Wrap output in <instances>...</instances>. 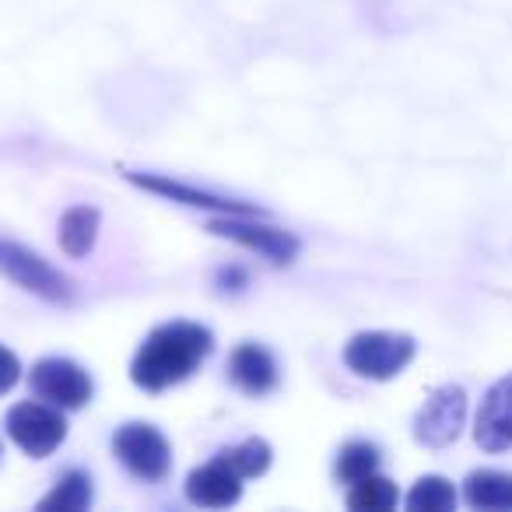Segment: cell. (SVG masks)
<instances>
[{
  "mask_svg": "<svg viewBox=\"0 0 512 512\" xmlns=\"http://www.w3.org/2000/svg\"><path fill=\"white\" fill-rule=\"evenodd\" d=\"M214 337L200 323H165V327L151 330L148 341L141 344V351L134 355L130 365V379H134L141 390L162 393L169 386L183 383L186 376L197 372V365L211 355Z\"/></svg>",
  "mask_w": 512,
  "mask_h": 512,
  "instance_id": "obj_1",
  "label": "cell"
},
{
  "mask_svg": "<svg viewBox=\"0 0 512 512\" xmlns=\"http://www.w3.org/2000/svg\"><path fill=\"white\" fill-rule=\"evenodd\" d=\"M414 351H418L414 337L386 334V330H365V334H355L344 344V365L355 376L386 383V379L400 376L411 365Z\"/></svg>",
  "mask_w": 512,
  "mask_h": 512,
  "instance_id": "obj_2",
  "label": "cell"
},
{
  "mask_svg": "<svg viewBox=\"0 0 512 512\" xmlns=\"http://www.w3.org/2000/svg\"><path fill=\"white\" fill-rule=\"evenodd\" d=\"M0 274L8 281H15L18 288L39 295L43 302H53V306H64V302L74 299V285L39 253H32L29 246L11 239H0Z\"/></svg>",
  "mask_w": 512,
  "mask_h": 512,
  "instance_id": "obj_3",
  "label": "cell"
},
{
  "mask_svg": "<svg viewBox=\"0 0 512 512\" xmlns=\"http://www.w3.org/2000/svg\"><path fill=\"white\" fill-rule=\"evenodd\" d=\"M260 218L264 214H218L207 225V232L221 235L228 242H239L242 249H253L264 260H271L274 267H288L299 256V239L292 232H285V228L267 225Z\"/></svg>",
  "mask_w": 512,
  "mask_h": 512,
  "instance_id": "obj_4",
  "label": "cell"
},
{
  "mask_svg": "<svg viewBox=\"0 0 512 512\" xmlns=\"http://www.w3.org/2000/svg\"><path fill=\"white\" fill-rule=\"evenodd\" d=\"M113 453L141 481H165L172 470L169 439L148 421H130L113 435Z\"/></svg>",
  "mask_w": 512,
  "mask_h": 512,
  "instance_id": "obj_5",
  "label": "cell"
},
{
  "mask_svg": "<svg viewBox=\"0 0 512 512\" xmlns=\"http://www.w3.org/2000/svg\"><path fill=\"white\" fill-rule=\"evenodd\" d=\"M8 435L22 453L43 460L67 439V421L60 407L46 400H25L8 411Z\"/></svg>",
  "mask_w": 512,
  "mask_h": 512,
  "instance_id": "obj_6",
  "label": "cell"
},
{
  "mask_svg": "<svg viewBox=\"0 0 512 512\" xmlns=\"http://www.w3.org/2000/svg\"><path fill=\"white\" fill-rule=\"evenodd\" d=\"M29 386L39 400L60 407V411H78L95 393L92 376L71 358H43V362H36L29 372Z\"/></svg>",
  "mask_w": 512,
  "mask_h": 512,
  "instance_id": "obj_7",
  "label": "cell"
},
{
  "mask_svg": "<svg viewBox=\"0 0 512 512\" xmlns=\"http://www.w3.org/2000/svg\"><path fill=\"white\" fill-rule=\"evenodd\" d=\"M463 418H467V393L460 386L446 383L425 400V407L414 418V439L432 449H442L460 439Z\"/></svg>",
  "mask_w": 512,
  "mask_h": 512,
  "instance_id": "obj_8",
  "label": "cell"
},
{
  "mask_svg": "<svg viewBox=\"0 0 512 512\" xmlns=\"http://www.w3.org/2000/svg\"><path fill=\"white\" fill-rule=\"evenodd\" d=\"M127 179L141 190L155 193V197H165L172 204L183 207H197V211H214V214H264L256 204H246V200L225 197V193L204 190V186L183 183V179L172 176H158V172H127Z\"/></svg>",
  "mask_w": 512,
  "mask_h": 512,
  "instance_id": "obj_9",
  "label": "cell"
},
{
  "mask_svg": "<svg viewBox=\"0 0 512 512\" xmlns=\"http://www.w3.org/2000/svg\"><path fill=\"white\" fill-rule=\"evenodd\" d=\"M474 439L484 453H505L512 449V372L502 376L481 400L474 421Z\"/></svg>",
  "mask_w": 512,
  "mask_h": 512,
  "instance_id": "obj_10",
  "label": "cell"
},
{
  "mask_svg": "<svg viewBox=\"0 0 512 512\" xmlns=\"http://www.w3.org/2000/svg\"><path fill=\"white\" fill-rule=\"evenodd\" d=\"M239 495H242V474L225 456L204 463V467H197L186 477V498L193 505H204V509H228V505L239 502Z\"/></svg>",
  "mask_w": 512,
  "mask_h": 512,
  "instance_id": "obj_11",
  "label": "cell"
},
{
  "mask_svg": "<svg viewBox=\"0 0 512 512\" xmlns=\"http://www.w3.org/2000/svg\"><path fill=\"white\" fill-rule=\"evenodd\" d=\"M228 379L249 397H264V393L278 390L281 369L274 355L260 344H239L228 358Z\"/></svg>",
  "mask_w": 512,
  "mask_h": 512,
  "instance_id": "obj_12",
  "label": "cell"
},
{
  "mask_svg": "<svg viewBox=\"0 0 512 512\" xmlns=\"http://www.w3.org/2000/svg\"><path fill=\"white\" fill-rule=\"evenodd\" d=\"M463 498L470 509L512 512V474L505 470H474L463 481Z\"/></svg>",
  "mask_w": 512,
  "mask_h": 512,
  "instance_id": "obj_13",
  "label": "cell"
},
{
  "mask_svg": "<svg viewBox=\"0 0 512 512\" xmlns=\"http://www.w3.org/2000/svg\"><path fill=\"white\" fill-rule=\"evenodd\" d=\"M99 239V211L92 204H78L60 218V249L74 260L88 256Z\"/></svg>",
  "mask_w": 512,
  "mask_h": 512,
  "instance_id": "obj_14",
  "label": "cell"
},
{
  "mask_svg": "<svg viewBox=\"0 0 512 512\" xmlns=\"http://www.w3.org/2000/svg\"><path fill=\"white\" fill-rule=\"evenodd\" d=\"M92 505V477L85 470H71L57 481V488L39 502L43 512H81Z\"/></svg>",
  "mask_w": 512,
  "mask_h": 512,
  "instance_id": "obj_15",
  "label": "cell"
},
{
  "mask_svg": "<svg viewBox=\"0 0 512 512\" xmlns=\"http://www.w3.org/2000/svg\"><path fill=\"white\" fill-rule=\"evenodd\" d=\"M397 484L390 477H379V474H369L362 481L351 484V495H348V505L355 512H386L397 505Z\"/></svg>",
  "mask_w": 512,
  "mask_h": 512,
  "instance_id": "obj_16",
  "label": "cell"
},
{
  "mask_svg": "<svg viewBox=\"0 0 512 512\" xmlns=\"http://www.w3.org/2000/svg\"><path fill=\"white\" fill-rule=\"evenodd\" d=\"M404 505L411 512H446V509H453V505H456V491H453V484H449L446 477L428 474V477H421V481L414 484Z\"/></svg>",
  "mask_w": 512,
  "mask_h": 512,
  "instance_id": "obj_17",
  "label": "cell"
},
{
  "mask_svg": "<svg viewBox=\"0 0 512 512\" xmlns=\"http://www.w3.org/2000/svg\"><path fill=\"white\" fill-rule=\"evenodd\" d=\"M376 467H379V449L372 442H348L341 449V456H337V477L348 484L376 474Z\"/></svg>",
  "mask_w": 512,
  "mask_h": 512,
  "instance_id": "obj_18",
  "label": "cell"
},
{
  "mask_svg": "<svg viewBox=\"0 0 512 512\" xmlns=\"http://www.w3.org/2000/svg\"><path fill=\"white\" fill-rule=\"evenodd\" d=\"M221 456H225V460L239 470L242 481H246V477H260L267 467H271V446H267L264 439H246V442H239L235 449H228V453H221Z\"/></svg>",
  "mask_w": 512,
  "mask_h": 512,
  "instance_id": "obj_19",
  "label": "cell"
},
{
  "mask_svg": "<svg viewBox=\"0 0 512 512\" xmlns=\"http://www.w3.org/2000/svg\"><path fill=\"white\" fill-rule=\"evenodd\" d=\"M18 379H22V362H18L15 351L4 348V344H0V397H4V393L15 390Z\"/></svg>",
  "mask_w": 512,
  "mask_h": 512,
  "instance_id": "obj_20",
  "label": "cell"
},
{
  "mask_svg": "<svg viewBox=\"0 0 512 512\" xmlns=\"http://www.w3.org/2000/svg\"><path fill=\"white\" fill-rule=\"evenodd\" d=\"M249 285V274L242 267H221L218 271V288L221 292H242Z\"/></svg>",
  "mask_w": 512,
  "mask_h": 512,
  "instance_id": "obj_21",
  "label": "cell"
}]
</instances>
